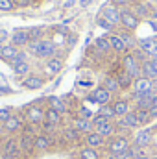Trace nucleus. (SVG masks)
Wrapping results in <instances>:
<instances>
[{
  "mask_svg": "<svg viewBox=\"0 0 157 159\" xmlns=\"http://www.w3.org/2000/svg\"><path fill=\"white\" fill-rule=\"evenodd\" d=\"M26 50H28L32 56L39 57V59H50V57L56 56V43L52 39L34 41V43H30V44L26 46Z\"/></svg>",
  "mask_w": 157,
  "mask_h": 159,
  "instance_id": "nucleus-1",
  "label": "nucleus"
},
{
  "mask_svg": "<svg viewBox=\"0 0 157 159\" xmlns=\"http://www.w3.org/2000/svg\"><path fill=\"white\" fill-rule=\"evenodd\" d=\"M122 69L129 74V76H133V78H141L142 76V63H141V59L135 56V52H126L124 56H122Z\"/></svg>",
  "mask_w": 157,
  "mask_h": 159,
  "instance_id": "nucleus-2",
  "label": "nucleus"
},
{
  "mask_svg": "<svg viewBox=\"0 0 157 159\" xmlns=\"http://www.w3.org/2000/svg\"><path fill=\"white\" fill-rule=\"evenodd\" d=\"M129 146H131V135H115L113 139L107 141L105 154L107 156H118L124 150H128Z\"/></svg>",
  "mask_w": 157,
  "mask_h": 159,
  "instance_id": "nucleus-3",
  "label": "nucleus"
},
{
  "mask_svg": "<svg viewBox=\"0 0 157 159\" xmlns=\"http://www.w3.org/2000/svg\"><path fill=\"white\" fill-rule=\"evenodd\" d=\"M154 137H155V131L152 128H139L133 135H131V143L137 144L139 148L146 150L154 144Z\"/></svg>",
  "mask_w": 157,
  "mask_h": 159,
  "instance_id": "nucleus-4",
  "label": "nucleus"
},
{
  "mask_svg": "<svg viewBox=\"0 0 157 159\" xmlns=\"http://www.w3.org/2000/svg\"><path fill=\"white\" fill-rule=\"evenodd\" d=\"M150 93H154V80L146 78V76H141V78H137L133 81V87H131L133 100H137L141 96H146Z\"/></svg>",
  "mask_w": 157,
  "mask_h": 159,
  "instance_id": "nucleus-5",
  "label": "nucleus"
},
{
  "mask_svg": "<svg viewBox=\"0 0 157 159\" xmlns=\"http://www.w3.org/2000/svg\"><path fill=\"white\" fill-rule=\"evenodd\" d=\"M139 24H141V19H139L131 9H128V7H122V9H120V26H122L124 30L133 32V30L139 28Z\"/></svg>",
  "mask_w": 157,
  "mask_h": 159,
  "instance_id": "nucleus-6",
  "label": "nucleus"
},
{
  "mask_svg": "<svg viewBox=\"0 0 157 159\" xmlns=\"http://www.w3.org/2000/svg\"><path fill=\"white\" fill-rule=\"evenodd\" d=\"M44 115H46V107H41L37 104H34V106H30V107L26 109L24 120H26L28 124H34V126L39 128L41 124L44 122Z\"/></svg>",
  "mask_w": 157,
  "mask_h": 159,
  "instance_id": "nucleus-7",
  "label": "nucleus"
},
{
  "mask_svg": "<svg viewBox=\"0 0 157 159\" xmlns=\"http://www.w3.org/2000/svg\"><path fill=\"white\" fill-rule=\"evenodd\" d=\"M113 100V94L102 85V87H96L89 96H87V102H92V104H98V106H107L109 102Z\"/></svg>",
  "mask_w": 157,
  "mask_h": 159,
  "instance_id": "nucleus-8",
  "label": "nucleus"
},
{
  "mask_svg": "<svg viewBox=\"0 0 157 159\" xmlns=\"http://www.w3.org/2000/svg\"><path fill=\"white\" fill-rule=\"evenodd\" d=\"M83 143H85V146L94 148V150H102V152H105V146H107V139L102 137V135L96 133V131L85 133V135H83Z\"/></svg>",
  "mask_w": 157,
  "mask_h": 159,
  "instance_id": "nucleus-9",
  "label": "nucleus"
},
{
  "mask_svg": "<svg viewBox=\"0 0 157 159\" xmlns=\"http://www.w3.org/2000/svg\"><path fill=\"white\" fill-rule=\"evenodd\" d=\"M94 131H96V133H100L102 137H105L107 141H109V139H113L115 135H118V129H117L115 120H107V122H102V124L94 126Z\"/></svg>",
  "mask_w": 157,
  "mask_h": 159,
  "instance_id": "nucleus-10",
  "label": "nucleus"
},
{
  "mask_svg": "<svg viewBox=\"0 0 157 159\" xmlns=\"http://www.w3.org/2000/svg\"><path fill=\"white\" fill-rule=\"evenodd\" d=\"M111 106H113V109H115L117 119H120V117H124V115H128V113L133 111V106H131V102H129L128 98H117V100L111 102Z\"/></svg>",
  "mask_w": 157,
  "mask_h": 159,
  "instance_id": "nucleus-11",
  "label": "nucleus"
},
{
  "mask_svg": "<svg viewBox=\"0 0 157 159\" xmlns=\"http://www.w3.org/2000/svg\"><path fill=\"white\" fill-rule=\"evenodd\" d=\"M22 128H24V117H20V115H13L7 122L2 124V129H4L6 133H17V131H20Z\"/></svg>",
  "mask_w": 157,
  "mask_h": 159,
  "instance_id": "nucleus-12",
  "label": "nucleus"
},
{
  "mask_svg": "<svg viewBox=\"0 0 157 159\" xmlns=\"http://www.w3.org/2000/svg\"><path fill=\"white\" fill-rule=\"evenodd\" d=\"M102 17H104L105 20H109L113 26H118V24H120V9H118V6H115V4L105 6V7L102 9Z\"/></svg>",
  "mask_w": 157,
  "mask_h": 159,
  "instance_id": "nucleus-13",
  "label": "nucleus"
},
{
  "mask_svg": "<svg viewBox=\"0 0 157 159\" xmlns=\"http://www.w3.org/2000/svg\"><path fill=\"white\" fill-rule=\"evenodd\" d=\"M2 146V154L4 156H11V157H19L20 156V148H19V141L17 139H6L0 143Z\"/></svg>",
  "mask_w": 157,
  "mask_h": 159,
  "instance_id": "nucleus-14",
  "label": "nucleus"
},
{
  "mask_svg": "<svg viewBox=\"0 0 157 159\" xmlns=\"http://www.w3.org/2000/svg\"><path fill=\"white\" fill-rule=\"evenodd\" d=\"M139 50L146 54V57H157V43L154 37H146V39L139 41Z\"/></svg>",
  "mask_w": 157,
  "mask_h": 159,
  "instance_id": "nucleus-15",
  "label": "nucleus"
},
{
  "mask_svg": "<svg viewBox=\"0 0 157 159\" xmlns=\"http://www.w3.org/2000/svg\"><path fill=\"white\" fill-rule=\"evenodd\" d=\"M72 128L78 129L81 135L94 131V124H92V120L91 119H83V117H74V119H72Z\"/></svg>",
  "mask_w": 157,
  "mask_h": 159,
  "instance_id": "nucleus-16",
  "label": "nucleus"
},
{
  "mask_svg": "<svg viewBox=\"0 0 157 159\" xmlns=\"http://www.w3.org/2000/svg\"><path fill=\"white\" fill-rule=\"evenodd\" d=\"M11 44H15L17 48H26L30 44V34H28V30H15L11 34Z\"/></svg>",
  "mask_w": 157,
  "mask_h": 159,
  "instance_id": "nucleus-17",
  "label": "nucleus"
},
{
  "mask_svg": "<svg viewBox=\"0 0 157 159\" xmlns=\"http://www.w3.org/2000/svg\"><path fill=\"white\" fill-rule=\"evenodd\" d=\"M50 146H52L50 135L39 131V133L34 137V150H35V152H46V150H50Z\"/></svg>",
  "mask_w": 157,
  "mask_h": 159,
  "instance_id": "nucleus-18",
  "label": "nucleus"
},
{
  "mask_svg": "<svg viewBox=\"0 0 157 159\" xmlns=\"http://www.w3.org/2000/svg\"><path fill=\"white\" fill-rule=\"evenodd\" d=\"M44 85V78H41L39 74H28L26 78H22V87L28 91H37Z\"/></svg>",
  "mask_w": 157,
  "mask_h": 159,
  "instance_id": "nucleus-19",
  "label": "nucleus"
},
{
  "mask_svg": "<svg viewBox=\"0 0 157 159\" xmlns=\"http://www.w3.org/2000/svg\"><path fill=\"white\" fill-rule=\"evenodd\" d=\"M20 54V48H17L15 44H4L2 48H0V59H4L6 63H11L17 56Z\"/></svg>",
  "mask_w": 157,
  "mask_h": 159,
  "instance_id": "nucleus-20",
  "label": "nucleus"
},
{
  "mask_svg": "<svg viewBox=\"0 0 157 159\" xmlns=\"http://www.w3.org/2000/svg\"><path fill=\"white\" fill-rule=\"evenodd\" d=\"M142 76L157 80V57H148L146 61H142Z\"/></svg>",
  "mask_w": 157,
  "mask_h": 159,
  "instance_id": "nucleus-21",
  "label": "nucleus"
},
{
  "mask_svg": "<svg viewBox=\"0 0 157 159\" xmlns=\"http://www.w3.org/2000/svg\"><path fill=\"white\" fill-rule=\"evenodd\" d=\"M46 72L48 74H59L61 70H63V57H59V56H54V57H50V59H46Z\"/></svg>",
  "mask_w": 157,
  "mask_h": 159,
  "instance_id": "nucleus-22",
  "label": "nucleus"
},
{
  "mask_svg": "<svg viewBox=\"0 0 157 159\" xmlns=\"http://www.w3.org/2000/svg\"><path fill=\"white\" fill-rule=\"evenodd\" d=\"M46 102H48V107H50V109H54V111H57V113H61V115H65V113L69 111V106H67L65 100L59 98V96H48Z\"/></svg>",
  "mask_w": 157,
  "mask_h": 159,
  "instance_id": "nucleus-23",
  "label": "nucleus"
},
{
  "mask_svg": "<svg viewBox=\"0 0 157 159\" xmlns=\"http://www.w3.org/2000/svg\"><path fill=\"white\" fill-rule=\"evenodd\" d=\"M19 148H20V154H32V152H35L34 150V137L32 135H28V133H22L19 139Z\"/></svg>",
  "mask_w": 157,
  "mask_h": 159,
  "instance_id": "nucleus-24",
  "label": "nucleus"
},
{
  "mask_svg": "<svg viewBox=\"0 0 157 159\" xmlns=\"http://www.w3.org/2000/svg\"><path fill=\"white\" fill-rule=\"evenodd\" d=\"M78 157L79 159H104L105 156L102 154V150H94L89 146H83L78 150Z\"/></svg>",
  "mask_w": 157,
  "mask_h": 159,
  "instance_id": "nucleus-25",
  "label": "nucleus"
},
{
  "mask_svg": "<svg viewBox=\"0 0 157 159\" xmlns=\"http://www.w3.org/2000/svg\"><path fill=\"white\" fill-rule=\"evenodd\" d=\"M109 43H111V48H113V52H117V54H126L128 52V48H126V44H124V41L120 39V35H118L117 32H113V34H109Z\"/></svg>",
  "mask_w": 157,
  "mask_h": 159,
  "instance_id": "nucleus-26",
  "label": "nucleus"
},
{
  "mask_svg": "<svg viewBox=\"0 0 157 159\" xmlns=\"http://www.w3.org/2000/svg\"><path fill=\"white\" fill-rule=\"evenodd\" d=\"M117 34L120 35V39L124 41V44H126L128 52H129V50H135V48L139 46V41L133 37V34H131V32H128V30H120V32H117Z\"/></svg>",
  "mask_w": 157,
  "mask_h": 159,
  "instance_id": "nucleus-27",
  "label": "nucleus"
},
{
  "mask_svg": "<svg viewBox=\"0 0 157 159\" xmlns=\"http://www.w3.org/2000/svg\"><path fill=\"white\" fill-rule=\"evenodd\" d=\"M139 19H146V17H152V9H150V6L146 4V2H137V4H133V9H131Z\"/></svg>",
  "mask_w": 157,
  "mask_h": 159,
  "instance_id": "nucleus-28",
  "label": "nucleus"
},
{
  "mask_svg": "<svg viewBox=\"0 0 157 159\" xmlns=\"http://www.w3.org/2000/svg\"><path fill=\"white\" fill-rule=\"evenodd\" d=\"M92 46H94V50H96L98 54H109V52H113L111 43H109L107 37H98V39L92 43Z\"/></svg>",
  "mask_w": 157,
  "mask_h": 159,
  "instance_id": "nucleus-29",
  "label": "nucleus"
},
{
  "mask_svg": "<svg viewBox=\"0 0 157 159\" xmlns=\"http://www.w3.org/2000/svg\"><path fill=\"white\" fill-rule=\"evenodd\" d=\"M104 87H105L111 94H115V93H120V91H122V87H120V83H118V80H117L115 74H109V76L104 78Z\"/></svg>",
  "mask_w": 157,
  "mask_h": 159,
  "instance_id": "nucleus-30",
  "label": "nucleus"
},
{
  "mask_svg": "<svg viewBox=\"0 0 157 159\" xmlns=\"http://www.w3.org/2000/svg\"><path fill=\"white\" fill-rule=\"evenodd\" d=\"M115 76H117L118 83H120V87H122V91H124V89H131V87H133V81H135V78H133V76H129L124 69H122L118 74H115Z\"/></svg>",
  "mask_w": 157,
  "mask_h": 159,
  "instance_id": "nucleus-31",
  "label": "nucleus"
},
{
  "mask_svg": "<svg viewBox=\"0 0 157 159\" xmlns=\"http://www.w3.org/2000/svg\"><path fill=\"white\" fill-rule=\"evenodd\" d=\"M133 113H135V117L139 120V126H141V128H146V126L154 120L150 117V111H148V109H133Z\"/></svg>",
  "mask_w": 157,
  "mask_h": 159,
  "instance_id": "nucleus-32",
  "label": "nucleus"
},
{
  "mask_svg": "<svg viewBox=\"0 0 157 159\" xmlns=\"http://www.w3.org/2000/svg\"><path fill=\"white\" fill-rule=\"evenodd\" d=\"M63 137H65V141H67V143H79V141L83 139V135L79 133L78 129H74L72 126H70V128H65Z\"/></svg>",
  "mask_w": 157,
  "mask_h": 159,
  "instance_id": "nucleus-33",
  "label": "nucleus"
},
{
  "mask_svg": "<svg viewBox=\"0 0 157 159\" xmlns=\"http://www.w3.org/2000/svg\"><path fill=\"white\" fill-rule=\"evenodd\" d=\"M44 120L52 122V124L57 128V126H61V124H63V115H61V113H57V111H54V109H50V107H46V115H44Z\"/></svg>",
  "mask_w": 157,
  "mask_h": 159,
  "instance_id": "nucleus-34",
  "label": "nucleus"
},
{
  "mask_svg": "<svg viewBox=\"0 0 157 159\" xmlns=\"http://www.w3.org/2000/svg\"><path fill=\"white\" fill-rule=\"evenodd\" d=\"M30 70H32V67H30L28 61H22V63H19V65L13 67V72H15L17 76H22V78H26V76L30 74Z\"/></svg>",
  "mask_w": 157,
  "mask_h": 159,
  "instance_id": "nucleus-35",
  "label": "nucleus"
},
{
  "mask_svg": "<svg viewBox=\"0 0 157 159\" xmlns=\"http://www.w3.org/2000/svg\"><path fill=\"white\" fill-rule=\"evenodd\" d=\"M96 115H102V117H105V119H109V120L117 119L115 109H113V106H111V104H107V106H100V109L96 111Z\"/></svg>",
  "mask_w": 157,
  "mask_h": 159,
  "instance_id": "nucleus-36",
  "label": "nucleus"
},
{
  "mask_svg": "<svg viewBox=\"0 0 157 159\" xmlns=\"http://www.w3.org/2000/svg\"><path fill=\"white\" fill-rule=\"evenodd\" d=\"M28 34H30V43L34 41H41L44 39V28H28Z\"/></svg>",
  "mask_w": 157,
  "mask_h": 159,
  "instance_id": "nucleus-37",
  "label": "nucleus"
},
{
  "mask_svg": "<svg viewBox=\"0 0 157 159\" xmlns=\"http://www.w3.org/2000/svg\"><path fill=\"white\" fill-rule=\"evenodd\" d=\"M11 117H13V109H11V107H2V109H0V124L7 122Z\"/></svg>",
  "mask_w": 157,
  "mask_h": 159,
  "instance_id": "nucleus-38",
  "label": "nucleus"
},
{
  "mask_svg": "<svg viewBox=\"0 0 157 159\" xmlns=\"http://www.w3.org/2000/svg\"><path fill=\"white\" fill-rule=\"evenodd\" d=\"M15 7V0H0V11H11Z\"/></svg>",
  "mask_w": 157,
  "mask_h": 159,
  "instance_id": "nucleus-39",
  "label": "nucleus"
},
{
  "mask_svg": "<svg viewBox=\"0 0 157 159\" xmlns=\"http://www.w3.org/2000/svg\"><path fill=\"white\" fill-rule=\"evenodd\" d=\"M39 128H41V133H46V135H48V133H54V129H56V126H54L52 122H48V120H44Z\"/></svg>",
  "mask_w": 157,
  "mask_h": 159,
  "instance_id": "nucleus-40",
  "label": "nucleus"
},
{
  "mask_svg": "<svg viewBox=\"0 0 157 159\" xmlns=\"http://www.w3.org/2000/svg\"><path fill=\"white\" fill-rule=\"evenodd\" d=\"M96 24H98V26H102V28H104V30H109V32H111V30H113V28H115V26H113V24H111V22H109V20H105V19H104V17H102V15H100V17H98V19H96Z\"/></svg>",
  "mask_w": 157,
  "mask_h": 159,
  "instance_id": "nucleus-41",
  "label": "nucleus"
},
{
  "mask_svg": "<svg viewBox=\"0 0 157 159\" xmlns=\"http://www.w3.org/2000/svg\"><path fill=\"white\" fill-rule=\"evenodd\" d=\"M22 61H28V59H26V52H24V50H20V54H19V56H17V57H15V59H13L9 65H11V67H15V65L22 63Z\"/></svg>",
  "mask_w": 157,
  "mask_h": 159,
  "instance_id": "nucleus-42",
  "label": "nucleus"
},
{
  "mask_svg": "<svg viewBox=\"0 0 157 159\" xmlns=\"http://www.w3.org/2000/svg\"><path fill=\"white\" fill-rule=\"evenodd\" d=\"M32 4H34V0H15L17 7H30Z\"/></svg>",
  "mask_w": 157,
  "mask_h": 159,
  "instance_id": "nucleus-43",
  "label": "nucleus"
},
{
  "mask_svg": "<svg viewBox=\"0 0 157 159\" xmlns=\"http://www.w3.org/2000/svg\"><path fill=\"white\" fill-rule=\"evenodd\" d=\"M54 30H56L57 34H61V35H70V34H69V28H67V26H56Z\"/></svg>",
  "mask_w": 157,
  "mask_h": 159,
  "instance_id": "nucleus-44",
  "label": "nucleus"
},
{
  "mask_svg": "<svg viewBox=\"0 0 157 159\" xmlns=\"http://www.w3.org/2000/svg\"><path fill=\"white\" fill-rule=\"evenodd\" d=\"M113 4L115 6H129V4H133V0H113Z\"/></svg>",
  "mask_w": 157,
  "mask_h": 159,
  "instance_id": "nucleus-45",
  "label": "nucleus"
},
{
  "mask_svg": "<svg viewBox=\"0 0 157 159\" xmlns=\"http://www.w3.org/2000/svg\"><path fill=\"white\" fill-rule=\"evenodd\" d=\"M6 39H7V32L0 30V44H6Z\"/></svg>",
  "mask_w": 157,
  "mask_h": 159,
  "instance_id": "nucleus-46",
  "label": "nucleus"
},
{
  "mask_svg": "<svg viewBox=\"0 0 157 159\" xmlns=\"http://www.w3.org/2000/svg\"><path fill=\"white\" fill-rule=\"evenodd\" d=\"M133 159H152V154H148V152H142V154H139V156H135Z\"/></svg>",
  "mask_w": 157,
  "mask_h": 159,
  "instance_id": "nucleus-47",
  "label": "nucleus"
},
{
  "mask_svg": "<svg viewBox=\"0 0 157 159\" xmlns=\"http://www.w3.org/2000/svg\"><path fill=\"white\" fill-rule=\"evenodd\" d=\"M148 111H150V117H152V119H157V106H154V107H150Z\"/></svg>",
  "mask_w": 157,
  "mask_h": 159,
  "instance_id": "nucleus-48",
  "label": "nucleus"
},
{
  "mask_svg": "<svg viewBox=\"0 0 157 159\" xmlns=\"http://www.w3.org/2000/svg\"><path fill=\"white\" fill-rule=\"evenodd\" d=\"M76 43V37L74 35H69V44H74Z\"/></svg>",
  "mask_w": 157,
  "mask_h": 159,
  "instance_id": "nucleus-49",
  "label": "nucleus"
},
{
  "mask_svg": "<svg viewBox=\"0 0 157 159\" xmlns=\"http://www.w3.org/2000/svg\"><path fill=\"white\" fill-rule=\"evenodd\" d=\"M150 24H152V28L157 32V20H155V19H154V20H150Z\"/></svg>",
  "mask_w": 157,
  "mask_h": 159,
  "instance_id": "nucleus-50",
  "label": "nucleus"
},
{
  "mask_svg": "<svg viewBox=\"0 0 157 159\" xmlns=\"http://www.w3.org/2000/svg\"><path fill=\"white\" fill-rule=\"evenodd\" d=\"M91 2H92V0H81V6H89Z\"/></svg>",
  "mask_w": 157,
  "mask_h": 159,
  "instance_id": "nucleus-51",
  "label": "nucleus"
},
{
  "mask_svg": "<svg viewBox=\"0 0 157 159\" xmlns=\"http://www.w3.org/2000/svg\"><path fill=\"white\" fill-rule=\"evenodd\" d=\"M0 159H17V157H11V156H4V154H2V156H0Z\"/></svg>",
  "mask_w": 157,
  "mask_h": 159,
  "instance_id": "nucleus-52",
  "label": "nucleus"
},
{
  "mask_svg": "<svg viewBox=\"0 0 157 159\" xmlns=\"http://www.w3.org/2000/svg\"><path fill=\"white\" fill-rule=\"evenodd\" d=\"M154 91L157 93V80H154Z\"/></svg>",
  "mask_w": 157,
  "mask_h": 159,
  "instance_id": "nucleus-53",
  "label": "nucleus"
},
{
  "mask_svg": "<svg viewBox=\"0 0 157 159\" xmlns=\"http://www.w3.org/2000/svg\"><path fill=\"white\" fill-rule=\"evenodd\" d=\"M104 159H117V157H115V156H105Z\"/></svg>",
  "mask_w": 157,
  "mask_h": 159,
  "instance_id": "nucleus-54",
  "label": "nucleus"
},
{
  "mask_svg": "<svg viewBox=\"0 0 157 159\" xmlns=\"http://www.w3.org/2000/svg\"><path fill=\"white\" fill-rule=\"evenodd\" d=\"M152 159H157V152H154V154H152Z\"/></svg>",
  "mask_w": 157,
  "mask_h": 159,
  "instance_id": "nucleus-55",
  "label": "nucleus"
},
{
  "mask_svg": "<svg viewBox=\"0 0 157 159\" xmlns=\"http://www.w3.org/2000/svg\"><path fill=\"white\" fill-rule=\"evenodd\" d=\"M154 39H155V43H157V34H155V35H154Z\"/></svg>",
  "mask_w": 157,
  "mask_h": 159,
  "instance_id": "nucleus-56",
  "label": "nucleus"
},
{
  "mask_svg": "<svg viewBox=\"0 0 157 159\" xmlns=\"http://www.w3.org/2000/svg\"><path fill=\"white\" fill-rule=\"evenodd\" d=\"M0 126H2V124H0Z\"/></svg>",
  "mask_w": 157,
  "mask_h": 159,
  "instance_id": "nucleus-57",
  "label": "nucleus"
}]
</instances>
